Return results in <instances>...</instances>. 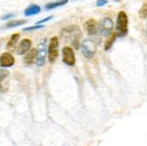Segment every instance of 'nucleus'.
<instances>
[{
    "label": "nucleus",
    "mask_w": 147,
    "mask_h": 146,
    "mask_svg": "<svg viewBox=\"0 0 147 146\" xmlns=\"http://www.w3.org/2000/svg\"><path fill=\"white\" fill-rule=\"evenodd\" d=\"M35 57H36V49L35 48L29 49L26 53V55L24 57V63L26 64H32L34 63Z\"/></svg>",
    "instance_id": "obj_12"
},
{
    "label": "nucleus",
    "mask_w": 147,
    "mask_h": 146,
    "mask_svg": "<svg viewBox=\"0 0 147 146\" xmlns=\"http://www.w3.org/2000/svg\"><path fill=\"white\" fill-rule=\"evenodd\" d=\"M20 39V34H14L11 36V39L9 40V42H7V45H6V48L10 51H13V49L15 48L17 43H18V41Z\"/></svg>",
    "instance_id": "obj_14"
},
{
    "label": "nucleus",
    "mask_w": 147,
    "mask_h": 146,
    "mask_svg": "<svg viewBox=\"0 0 147 146\" xmlns=\"http://www.w3.org/2000/svg\"><path fill=\"white\" fill-rule=\"evenodd\" d=\"M64 33L67 34V35L70 37L71 42V46L75 48V49H78L79 48V43H80V38H81V32H80V29L78 26H71L68 28H65L63 30Z\"/></svg>",
    "instance_id": "obj_2"
},
{
    "label": "nucleus",
    "mask_w": 147,
    "mask_h": 146,
    "mask_svg": "<svg viewBox=\"0 0 147 146\" xmlns=\"http://www.w3.org/2000/svg\"><path fill=\"white\" fill-rule=\"evenodd\" d=\"M115 2H120L121 0H115Z\"/></svg>",
    "instance_id": "obj_23"
},
{
    "label": "nucleus",
    "mask_w": 147,
    "mask_h": 146,
    "mask_svg": "<svg viewBox=\"0 0 147 146\" xmlns=\"http://www.w3.org/2000/svg\"><path fill=\"white\" fill-rule=\"evenodd\" d=\"M25 23H26V20H11L7 22L5 26L7 28H16V26H20Z\"/></svg>",
    "instance_id": "obj_17"
},
{
    "label": "nucleus",
    "mask_w": 147,
    "mask_h": 146,
    "mask_svg": "<svg viewBox=\"0 0 147 146\" xmlns=\"http://www.w3.org/2000/svg\"><path fill=\"white\" fill-rule=\"evenodd\" d=\"M85 28L88 35H96L98 33V24L94 20H89L85 23Z\"/></svg>",
    "instance_id": "obj_11"
},
{
    "label": "nucleus",
    "mask_w": 147,
    "mask_h": 146,
    "mask_svg": "<svg viewBox=\"0 0 147 146\" xmlns=\"http://www.w3.org/2000/svg\"><path fill=\"white\" fill-rule=\"evenodd\" d=\"M58 46H59V41L57 36H53L49 40V45L48 48L49 52V63H55L58 57Z\"/></svg>",
    "instance_id": "obj_6"
},
{
    "label": "nucleus",
    "mask_w": 147,
    "mask_h": 146,
    "mask_svg": "<svg viewBox=\"0 0 147 146\" xmlns=\"http://www.w3.org/2000/svg\"><path fill=\"white\" fill-rule=\"evenodd\" d=\"M47 55V39L44 38L42 41L39 43L36 48V57L35 62L38 66H43L45 63Z\"/></svg>",
    "instance_id": "obj_5"
},
{
    "label": "nucleus",
    "mask_w": 147,
    "mask_h": 146,
    "mask_svg": "<svg viewBox=\"0 0 147 146\" xmlns=\"http://www.w3.org/2000/svg\"><path fill=\"white\" fill-rule=\"evenodd\" d=\"M68 3V0H59V1L57 2H51V3H48L45 5L46 10H51V9H55L57 7H61L64 5H66Z\"/></svg>",
    "instance_id": "obj_15"
},
{
    "label": "nucleus",
    "mask_w": 147,
    "mask_h": 146,
    "mask_svg": "<svg viewBox=\"0 0 147 146\" xmlns=\"http://www.w3.org/2000/svg\"><path fill=\"white\" fill-rule=\"evenodd\" d=\"M113 28H114L113 20L109 17L102 18L98 23V31L102 36L105 37H108L112 34Z\"/></svg>",
    "instance_id": "obj_4"
},
{
    "label": "nucleus",
    "mask_w": 147,
    "mask_h": 146,
    "mask_svg": "<svg viewBox=\"0 0 147 146\" xmlns=\"http://www.w3.org/2000/svg\"><path fill=\"white\" fill-rule=\"evenodd\" d=\"M32 46V42L29 39H23L20 42L18 48H17V54L18 55H25L28 52Z\"/></svg>",
    "instance_id": "obj_10"
},
{
    "label": "nucleus",
    "mask_w": 147,
    "mask_h": 146,
    "mask_svg": "<svg viewBox=\"0 0 147 146\" xmlns=\"http://www.w3.org/2000/svg\"><path fill=\"white\" fill-rule=\"evenodd\" d=\"M10 73L6 70H0V92H4L8 89Z\"/></svg>",
    "instance_id": "obj_9"
},
{
    "label": "nucleus",
    "mask_w": 147,
    "mask_h": 146,
    "mask_svg": "<svg viewBox=\"0 0 147 146\" xmlns=\"http://www.w3.org/2000/svg\"><path fill=\"white\" fill-rule=\"evenodd\" d=\"M63 53V62L69 66H73L76 63L75 54L71 47L65 46L62 49Z\"/></svg>",
    "instance_id": "obj_7"
},
{
    "label": "nucleus",
    "mask_w": 147,
    "mask_h": 146,
    "mask_svg": "<svg viewBox=\"0 0 147 146\" xmlns=\"http://www.w3.org/2000/svg\"><path fill=\"white\" fill-rule=\"evenodd\" d=\"M43 26L42 25H35L33 26H29V28H26L23 30L24 31H31V30H34V29H40V28H42Z\"/></svg>",
    "instance_id": "obj_19"
},
{
    "label": "nucleus",
    "mask_w": 147,
    "mask_h": 146,
    "mask_svg": "<svg viewBox=\"0 0 147 146\" xmlns=\"http://www.w3.org/2000/svg\"><path fill=\"white\" fill-rule=\"evenodd\" d=\"M139 17L142 19H145L147 18V2H145L140 8L139 11H138Z\"/></svg>",
    "instance_id": "obj_18"
},
{
    "label": "nucleus",
    "mask_w": 147,
    "mask_h": 146,
    "mask_svg": "<svg viewBox=\"0 0 147 146\" xmlns=\"http://www.w3.org/2000/svg\"><path fill=\"white\" fill-rule=\"evenodd\" d=\"M82 55L87 59H92L96 54V44L92 40H84L80 45Z\"/></svg>",
    "instance_id": "obj_3"
},
{
    "label": "nucleus",
    "mask_w": 147,
    "mask_h": 146,
    "mask_svg": "<svg viewBox=\"0 0 147 146\" xmlns=\"http://www.w3.org/2000/svg\"><path fill=\"white\" fill-rule=\"evenodd\" d=\"M14 16H15V14H13V13H9V14H5V15L2 16L1 17V20H6L8 19H11L12 17H14Z\"/></svg>",
    "instance_id": "obj_21"
},
{
    "label": "nucleus",
    "mask_w": 147,
    "mask_h": 146,
    "mask_svg": "<svg viewBox=\"0 0 147 146\" xmlns=\"http://www.w3.org/2000/svg\"><path fill=\"white\" fill-rule=\"evenodd\" d=\"M128 16L126 14V12L123 11H121L118 12L117 19H116V35L119 37H125L128 34Z\"/></svg>",
    "instance_id": "obj_1"
},
{
    "label": "nucleus",
    "mask_w": 147,
    "mask_h": 146,
    "mask_svg": "<svg viewBox=\"0 0 147 146\" xmlns=\"http://www.w3.org/2000/svg\"><path fill=\"white\" fill-rule=\"evenodd\" d=\"M108 3H109L108 0H97V1H96V5L99 6V7H101V6L107 5Z\"/></svg>",
    "instance_id": "obj_20"
},
{
    "label": "nucleus",
    "mask_w": 147,
    "mask_h": 146,
    "mask_svg": "<svg viewBox=\"0 0 147 146\" xmlns=\"http://www.w3.org/2000/svg\"><path fill=\"white\" fill-rule=\"evenodd\" d=\"M14 63H15L14 57L9 52H5L0 56V66H2L4 68L11 67L14 64Z\"/></svg>",
    "instance_id": "obj_8"
},
{
    "label": "nucleus",
    "mask_w": 147,
    "mask_h": 146,
    "mask_svg": "<svg viewBox=\"0 0 147 146\" xmlns=\"http://www.w3.org/2000/svg\"><path fill=\"white\" fill-rule=\"evenodd\" d=\"M116 36H117V35H116L115 33H112V34L109 36L108 40L106 41L105 46H104V50H105V51H108L109 49L111 48V47L113 46V44H114V42H115V39H116Z\"/></svg>",
    "instance_id": "obj_16"
},
{
    "label": "nucleus",
    "mask_w": 147,
    "mask_h": 146,
    "mask_svg": "<svg viewBox=\"0 0 147 146\" xmlns=\"http://www.w3.org/2000/svg\"><path fill=\"white\" fill-rule=\"evenodd\" d=\"M52 18H53V16H50V17L45 18V19H43V20H39L38 22H36V25H40V24H42V23L46 22V21H49V20H50Z\"/></svg>",
    "instance_id": "obj_22"
},
{
    "label": "nucleus",
    "mask_w": 147,
    "mask_h": 146,
    "mask_svg": "<svg viewBox=\"0 0 147 146\" xmlns=\"http://www.w3.org/2000/svg\"><path fill=\"white\" fill-rule=\"evenodd\" d=\"M41 11V7L37 5H30L28 8L25 10V16L28 17V16H33Z\"/></svg>",
    "instance_id": "obj_13"
}]
</instances>
